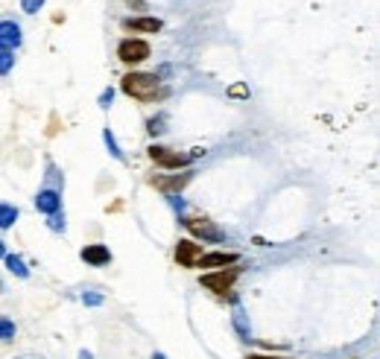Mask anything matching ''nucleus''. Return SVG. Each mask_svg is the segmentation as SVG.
Wrapping results in <instances>:
<instances>
[{"label":"nucleus","mask_w":380,"mask_h":359,"mask_svg":"<svg viewBox=\"0 0 380 359\" xmlns=\"http://www.w3.org/2000/svg\"><path fill=\"white\" fill-rule=\"evenodd\" d=\"M121 88H123V94L135 96V100L149 103V100H155V94H158V76H152V73H129V76H123Z\"/></svg>","instance_id":"nucleus-1"},{"label":"nucleus","mask_w":380,"mask_h":359,"mask_svg":"<svg viewBox=\"0 0 380 359\" xmlns=\"http://www.w3.org/2000/svg\"><path fill=\"white\" fill-rule=\"evenodd\" d=\"M3 260H6V266H9V271H12V275H18V278H27L29 275V269L24 266V260H21L18 254H9Z\"/></svg>","instance_id":"nucleus-13"},{"label":"nucleus","mask_w":380,"mask_h":359,"mask_svg":"<svg viewBox=\"0 0 380 359\" xmlns=\"http://www.w3.org/2000/svg\"><path fill=\"white\" fill-rule=\"evenodd\" d=\"M188 181H190L188 172H184V176H173V178H161V176H158V178H152V184H155L158 190H164V193H179Z\"/></svg>","instance_id":"nucleus-12"},{"label":"nucleus","mask_w":380,"mask_h":359,"mask_svg":"<svg viewBox=\"0 0 380 359\" xmlns=\"http://www.w3.org/2000/svg\"><path fill=\"white\" fill-rule=\"evenodd\" d=\"M21 44V27L15 21H0V50L12 53Z\"/></svg>","instance_id":"nucleus-5"},{"label":"nucleus","mask_w":380,"mask_h":359,"mask_svg":"<svg viewBox=\"0 0 380 359\" xmlns=\"http://www.w3.org/2000/svg\"><path fill=\"white\" fill-rule=\"evenodd\" d=\"M15 220H18V211L12 204H0V228H9Z\"/></svg>","instance_id":"nucleus-15"},{"label":"nucleus","mask_w":380,"mask_h":359,"mask_svg":"<svg viewBox=\"0 0 380 359\" xmlns=\"http://www.w3.org/2000/svg\"><path fill=\"white\" fill-rule=\"evenodd\" d=\"M117 56H121V62H126V64H140L149 56V44L140 38H126L121 44V50H117Z\"/></svg>","instance_id":"nucleus-3"},{"label":"nucleus","mask_w":380,"mask_h":359,"mask_svg":"<svg viewBox=\"0 0 380 359\" xmlns=\"http://www.w3.org/2000/svg\"><path fill=\"white\" fill-rule=\"evenodd\" d=\"M161 21L158 18H126L123 21V29H132V32H161Z\"/></svg>","instance_id":"nucleus-10"},{"label":"nucleus","mask_w":380,"mask_h":359,"mask_svg":"<svg viewBox=\"0 0 380 359\" xmlns=\"http://www.w3.org/2000/svg\"><path fill=\"white\" fill-rule=\"evenodd\" d=\"M0 257H6V248H3V239H0Z\"/></svg>","instance_id":"nucleus-23"},{"label":"nucleus","mask_w":380,"mask_h":359,"mask_svg":"<svg viewBox=\"0 0 380 359\" xmlns=\"http://www.w3.org/2000/svg\"><path fill=\"white\" fill-rule=\"evenodd\" d=\"M234 328H237V333H240L243 339H249V336H252V328H249V321H246V313H243V310H234Z\"/></svg>","instance_id":"nucleus-14"},{"label":"nucleus","mask_w":380,"mask_h":359,"mask_svg":"<svg viewBox=\"0 0 380 359\" xmlns=\"http://www.w3.org/2000/svg\"><path fill=\"white\" fill-rule=\"evenodd\" d=\"M36 208L41 211V213H59V208H62V196L56 193V190H41L38 196H36Z\"/></svg>","instance_id":"nucleus-9"},{"label":"nucleus","mask_w":380,"mask_h":359,"mask_svg":"<svg viewBox=\"0 0 380 359\" xmlns=\"http://www.w3.org/2000/svg\"><path fill=\"white\" fill-rule=\"evenodd\" d=\"M152 359H164V354H155V356H152Z\"/></svg>","instance_id":"nucleus-24"},{"label":"nucleus","mask_w":380,"mask_h":359,"mask_svg":"<svg viewBox=\"0 0 380 359\" xmlns=\"http://www.w3.org/2000/svg\"><path fill=\"white\" fill-rule=\"evenodd\" d=\"M21 6H24V12H38L41 6H45V0H21Z\"/></svg>","instance_id":"nucleus-18"},{"label":"nucleus","mask_w":380,"mask_h":359,"mask_svg":"<svg viewBox=\"0 0 380 359\" xmlns=\"http://www.w3.org/2000/svg\"><path fill=\"white\" fill-rule=\"evenodd\" d=\"M234 280H237V269H228V271L223 269V271H214V275H205L202 287L216 292V295H225V292L234 287Z\"/></svg>","instance_id":"nucleus-4"},{"label":"nucleus","mask_w":380,"mask_h":359,"mask_svg":"<svg viewBox=\"0 0 380 359\" xmlns=\"http://www.w3.org/2000/svg\"><path fill=\"white\" fill-rule=\"evenodd\" d=\"M82 301L88 304V307H97V304H103V298L97 295V292H85V295H82Z\"/></svg>","instance_id":"nucleus-20"},{"label":"nucleus","mask_w":380,"mask_h":359,"mask_svg":"<svg viewBox=\"0 0 380 359\" xmlns=\"http://www.w3.org/2000/svg\"><path fill=\"white\" fill-rule=\"evenodd\" d=\"M12 336H15V324L12 321H9L6 319V315H0V339H12Z\"/></svg>","instance_id":"nucleus-17"},{"label":"nucleus","mask_w":380,"mask_h":359,"mask_svg":"<svg viewBox=\"0 0 380 359\" xmlns=\"http://www.w3.org/2000/svg\"><path fill=\"white\" fill-rule=\"evenodd\" d=\"M199 257H202V245H199V243L181 239V243L176 245V260H179V266H197Z\"/></svg>","instance_id":"nucleus-7"},{"label":"nucleus","mask_w":380,"mask_h":359,"mask_svg":"<svg viewBox=\"0 0 380 359\" xmlns=\"http://www.w3.org/2000/svg\"><path fill=\"white\" fill-rule=\"evenodd\" d=\"M149 158L155 161V164L167 167V170H179L184 164H190L193 155H184V152H173V149H164V146H152L149 149Z\"/></svg>","instance_id":"nucleus-2"},{"label":"nucleus","mask_w":380,"mask_h":359,"mask_svg":"<svg viewBox=\"0 0 380 359\" xmlns=\"http://www.w3.org/2000/svg\"><path fill=\"white\" fill-rule=\"evenodd\" d=\"M249 359H287V356H260V354H255V356H249Z\"/></svg>","instance_id":"nucleus-22"},{"label":"nucleus","mask_w":380,"mask_h":359,"mask_svg":"<svg viewBox=\"0 0 380 359\" xmlns=\"http://www.w3.org/2000/svg\"><path fill=\"white\" fill-rule=\"evenodd\" d=\"M188 228H190V231L197 234V237H202V239H220V237H223L220 228H216L211 220H205V216H190V220H188Z\"/></svg>","instance_id":"nucleus-6"},{"label":"nucleus","mask_w":380,"mask_h":359,"mask_svg":"<svg viewBox=\"0 0 380 359\" xmlns=\"http://www.w3.org/2000/svg\"><path fill=\"white\" fill-rule=\"evenodd\" d=\"M82 260H85L88 266H105L108 260H112V254H108V248H105V245L97 243V245L82 248Z\"/></svg>","instance_id":"nucleus-11"},{"label":"nucleus","mask_w":380,"mask_h":359,"mask_svg":"<svg viewBox=\"0 0 380 359\" xmlns=\"http://www.w3.org/2000/svg\"><path fill=\"white\" fill-rule=\"evenodd\" d=\"M12 64H15V56L9 50H0V76H6L9 70H12Z\"/></svg>","instance_id":"nucleus-16"},{"label":"nucleus","mask_w":380,"mask_h":359,"mask_svg":"<svg viewBox=\"0 0 380 359\" xmlns=\"http://www.w3.org/2000/svg\"><path fill=\"white\" fill-rule=\"evenodd\" d=\"M103 137H105V144H108V149H112V155H114V158H123V155H121V149H117V144H114V135L108 132V129H105V132H103Z\"/></svg>","instance_id":"nucleus-19"},{"label":"nucleus","mask_w":380,"mask_h":359,"mask_svg":"<svg viewBox=\"0 0 380 359\" xmlns=\"http://www.w3.org/2000/svg\"><path fill=\"white\" fill-rule=\"evenodd\" d=\"M231 263H237L234 252H214V254H202L197 260V266H202V269H225V266H231Z\"/></svg>","instance_id":"nucleus-8"},{"label":"nucleus","mask_w":380,"mask_h":359,"mask_svg":"<svg viewBox=\"0 0 380 359\" xmlns=\"http://www.w3.org/2000/svg\"><path fill=\"white\" fill-rule=\"evenodd\" d=\"M231 94H234V96H246V94H249V91H246V88H243V85H237V88H231Z\"/></svg>","instance_id":"nucleus-21"}]
</instances>
